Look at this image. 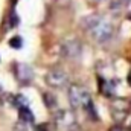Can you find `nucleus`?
I'll list each match as a JSON object with an SVG mask.
<instances>
[{"label":"nucleus","instance_id":"1","mask_svg":"<svg viewBox=\"0 0 131 131\" xmlns=\"http://www.w3.org/2000/svg\"><path fill=\"white\" fill-rule=\"evenodd\" d=\"M84 28L89 29L93 38L98 41H107L113 35V26L98 15H90L84 18Z\"/></svg>","mask_w":131,"mask_h":131},{"label":"nucleus","instance_id":"2","mask_svg":"<svg viewBox=\"0 0 131 131\" xmlns=\"http://www.w3.org/2000/svg\"><path fill=\"white\" fill-rule=\"evenodd\" d=\"M69 101H70V105L73 108L87 107L92 102L89 90L85 87H82V85H78V84H73L69 89Z\"/></svg>","mask_w":131,"mask_h":131},{"label":"nucleus","instance_id":"3","mask_svg":"<svg viewBox=\"0 0 131 131\" xmlns=\"http://www.w3.org/2000/svg\"><path fill=\"white\" fill-rule=\"evenodd\" d=\"M46 82L50 87L63 89V87H66V84L69 82V76L66 75V72H63V70H50L46 75Z\"/></svg>","mask_w":131,"mask_h":131},{"label":"nucleus","instance_id":"4","mask_svg":"<svg viewBox=\"0 0 131 131\" xmlns=\"http://www.w3.org/2000/svg\"><path fill=\"white\" fill-rule=\"evenodd\" d=\"M61 50H63V55L67 57V58H76V57H79V53H81V44L76 41V40H70V41H67L63 44V47H61Z\"/></svg>","mask_w":131,"mask_h":131},{"label":"nucleus","instance_id":"5","mask_svg":"<svg viewBox=\"0 0 131 131\" xmlns=\"http://www.w3.org/2000/svg\"><path fill=\"white\" fill-rule=\"evenodd\" d=\"M15 76L20 82L26 84L32 79L34 73H32V69L29 67L28 64H17L15 66Z\"/></svg>","mask_w":131,"mask_h":131},{"label":"nucleus","instance_id":"6","mask_svg":"<svg viewBox=\"0 0 131 131\" xmlns=\"http://www.w3.org/2000/svg\"><path fill=\"white\" fill-rule=\"evenodd\" d=\"M58 124H60L61 127H69V125H72V124H73V116H72L69 111H61V113L58 114Z\"/></svg>","mask_w":131,"mask_h":131},{"label":"nucleus","instance_id":"7","mask_svg":"<svg viewBox=\"0 0 131 131\" xmlns=\"http://www.w3.org/2000/svg\"><path fill=\"white\" fill-rule=\"evenodd\" d=\"M18 113H20V121H23L25 124H32L34 122V114L28 107L18 108Z\"/></svg>","mask_w":131,"mask_h":131},{"label":"nucleus","instance_id":"8","mask_svg":"<svg viewBox=\"0 0 131 131\" xmlns=\"http://www.w3.org/2000/svg\"><path fill=\"white\" fill-rule=\"evenodd\" d=\"M14 105L18 107V108H23V107H28V99L25 98L23 95H17L14 99Z\"/></svg>","mask_w":131,"mask_h":131},{"label":"nucleus","instance_id":"9","mask_svg":"<svg viewBox=\"0 0 131 131\" xmlns=\"http://www.w3.org/2000/svg\"><path fill=\"white\" fill-rule=\"evenodd\" d=\"M21 44H23V41H21V38H20V37H12V38L9 40V46H11V47H14V49H20V47H21Z\"/></svg>","mask_w":131,"mask_h":131},{"label":"nucleus","instance_id":"10","mask_svg":"<svg viewBox=\"0 0 131 131\" xmlns=\"http://www.w3.org/2000/svg\"><path fill=\"white\" fill-rule=\"evenodd\" d=\"M14 131H29L28 124H25L23 121H18V122L14 125Z\"/></svg>","mask_w":131,"mask_h":131},{"label":"nucleus","instance_id":"11","mask_svg":"<svg viewBox=\"0 0 131 131\" xmlns=\"http://www.w3.org/2000/svg\"><path fill=\"white\" fill-rule=\"evenodd\" d=\"M35 131H47V128H46V125H38L35 128Z\"/></svg>","mask_w":131,"mask_h":131},{"label":"nucleus","instance_id":"12","mask_svg":"<svg viewBox=\"0 0 131 131\" xmlns=\"http://www.w3.org/2000/svg\"><path fill=\"white\" fill-rule=\"evenodd\" d=\"M110 131H121V128H117V127H116V128H111Z\"/></svg>","mask_w":131,"mask_h":131},{"label":"nucleus","instance_id":"13","mask_svg":"<svg viewBox=\"0 0 131 131\" xmlns=\"http://www.w3.org/2000/svg\"><path fill=\"white\" fill-rule=\"evenodd\" d=\"M130 85H131V75H130Z\"/></svg>","mask_w":131,"mask_h":131},{"label":"nucleus","instance_id":"14","mask_svg":"<svg viewBox=\"0 0 131 131\" xmlns=\"http://www.w3.org/2000/svg\"><path fill=\"white\" fill-rule=\"evenodd\" d=\"M14 2H15V0H14Z\"/></svg>","mask_w":131,"mask_h":131}]
</instances>
